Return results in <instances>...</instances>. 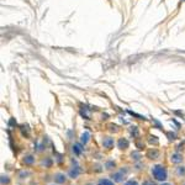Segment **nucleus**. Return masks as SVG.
Segmentation results:
<instances>
[{
  "label": "nucleus",
  "instance_id": "1a4fd4ad",
  "mask_svg": "<svg viewBox=\"0 0 185 185\" xmlns=\"http://www.w3.org/2000/svg\"><path fill=\"white\" fill-rule=\"evenodd\" d=\"M56 180L59 182V183H62V182H64V180H65V178H64V175H62V174H58L57 178H56Z\"/></svg>",
  "mask_w": 185,
  "mask_h": 185
},
{
  "label": "nucleus",
  "instance_id": "f257e3e1",
  "mask_svg": "<svg viewBox=\"0 0 185 185\" xmlns=\"http://www.w3.org/2000/svg\"><path fill=\"white\" fill-rule=\"evenodd\" d=\"M152 174L153 177L157 179V180H166L167 179V170L163 166H156L152 169Z\"/></svg>",
  "mask_w": 185,
  "mask_h": 185
},
{
  "label": "nucleus",
  "instance_id": "4468645a",
  "mask_svg": "<svg viewBox=\"0 0 185 185\" xmlns=\"http://www.w3.org/2000/svg\"><path fill=\"white\" fill-rule=\"evenodd\" d=\"M162 185H170V184H162Z\"/></svg>",
  "mask_w": 185,
  "mask_h": 185
},
{
  "label": "nucleus",
  "instance_id": "f03ea898",
  "mask_svg": "<svg viewBox=\"0 0 185 185\" xmlns=\"http://www.w3.org/2000/svg\"><path fill=\"white\" fill-rule=\"evenodd\" d=\"M102 145H104V147H106V148H111L112 146H114V140L110 138V137H107V138H105V140H104Z\"/></svg>",
  "mask_w": 185,
  "mask_h": 185
},
{
  "label": "nucleus",
  "instance_id": "7ed1b4c3",
  "mask_svg": "<svg viewBox=\"0 0 185 185\" xmlns=\"http://www.w3.org/2000/svg\"><path fill=\"white\" fill-rule=\"evenodd\" d=\"M119 147L122 148V150H125V148L128 147V142L126 140H123V138H121V140L119 141Z\"/></svg>",
  "mask_w": 185,
  "mask_h": 185
},
{
  "label": "nucleus",
  "instance_id": "f8f14e48",
  "mask_svg": "<svg viewBox=\"0 0 185 185\" xmlns=\"http://www.w3.org/2000/svg\"><path fill=\"white\" fill-rule=\"evenodd\" d=\"M125 185H138L136 182H133V180H130V182H127Z\"/></svg>",
  "mask_w": 185,
  "mask_h": 185
},
{
  "label": "nucleus",
  "instance_id": "ddd939ff",
  "mask_svg": "<svg viewBox=\"0 0 185 185\" xmlns=\"http://www.w3.org/2000/svg\"><path fill=\"white\" fill-rule=\"evenodd\" d=\"M178 172H179V174H185V169H184V168L182 169V167H180V169H179Z\"/></svg>",
  "mask_w": 185,
  "mask_h": 185
},
{
  "label": "nucleus",
  "instance_id": "6e6552de",
  "mask_svg": "<svg viewBox=\"0 0 185 185\" xmlns=\"http://www.w3.org/2000/svg\"><path fill=\"white\" fill-rule=\"evenodd\" d=\"M172 162H175V163H179V162H182V158L179 154H174V156L172 157Z\"/></svg>",
  "mask_w": 185,
  "mask_h": 185
},
{
  "label": "nucleus",
  "instance_id": "20e7f679",
  "mask_svg": "<svg viewBox=\"0 0 185 185\" xmlns=\"http://www.w3.org/2000/svg\"><path fill=\"white\" fill-rule=\"evenodd\" d=\"M89 137H90L89 132L83 133V135H81V143H86V142H88L89 141Z\"/></svg>",
  "mask_w": 185,
  "mask_h": 185
},
{
  "label": "nucleus",
  "instance_id": "9b49d317",
  "mask_svg": "<svg viewBox=\"0 0 185 185\" xmlns=\"http://www.w3.org/2000/svg\"><path fill=\"white\" fill-rule=\"evenodd\" d=\"M143 185H156L153 182H151V180H146L145 183H143Z\"/></svg>",
  "mask_w": 185,
  "mask_h": 185
},
{
  "label": "nucleus",
  "instance_id": "9d476101",
  "mask_svg": "<svg viewBox=\"0 0 185 185\" xmlns=\"http://www.w3.org/2000/svg\"><path fill=\"white\" fill-rule=\"evenodd\" d=\"M32 162H33L32 157H27L26 159H25V163H29V164H30V163H32Z\"/></svg>",
  "mask_w": 185,
  "mask_h": 185
},
{
  "label": "nucleus",
  "instance_id": "0eeeda50",
  "mask_svg": "<svg viewBox=\"0 0 185 185\" xmlns=\"http://www.w3.org/2000/svg\"><path fill=\"white\" fill-rule=\"evenodd\" d=\"M73 152H74L75 154H80V153H81L80 145H74V146H73Z\"/></svg>",
  "mask_w": 185,
  "mask_h": 185
},
{
  "label": "nucleus",
  "instance_id": "423d86ee",
  "mask_svg": "<svg viewBox=\"0 0 185 185\" xmlns=\"http://www.w3.org/2000/svg\"><path fill=\"white\" fill-rule=\"evenodd\" d=\"M122 173H123V172L121 170L120 173H116V174H114V179H115L116 182H121V180H122V178H123Z\"/></svg>",
  "mask_w": 185,
  "mask_h": 185
},
{
  "label": "nucleus",
  "instance_id": "39448f33",
  "mask_svg": "<svg viewBox=\"0 0 185 185\" xmlns=\"http://www.w3.org/2000/svg\"><path fill=\"white\" fill-rule=\"evenodd\" d=\"M97 185H114V183L110 182L109 179H101V180L99 182V184Z\"/></svg>",
  "mask_w": 185,
  "mask_h": 185
}]
</instances>
